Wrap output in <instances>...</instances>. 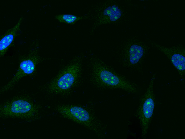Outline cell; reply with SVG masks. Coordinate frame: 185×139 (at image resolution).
<instances>
[{
	"mask_svg": "<svg viewBox=\"0 0 185 139\" xmlns=\"http://www.w3.org/2000/svg\"><path fill=\"white\" fill-rule=\"evenodd\" d=\"M88 18V16H79L71 14H60L55 16V18L60 22L71 25H73L79 20Z\"/></svg>",
	"mask_w": 185,
	"mask_h": 139,
	"instance_id": "8fae6325",
	"label": "cell"
},
{
	"mask_svg": "<svg viewBox=\"0 0 185 139\" xmlns=\"http://www.w3.org/2000/svg\"><path fill=\"white\" fill-rule=\"evenodd\" d=\"M92 67L94 77L100 83L129 92L136 91V86L134 83L114 74L98 62H94Z\"/></svg>",
	"mask_w": 185,
	"mask_h": 139,
	"instance_id": "7a4b0ae2",
	"label": "cell"
},
{
	"mask_svg": "<svg viewBox=\"0 0 185 139\" xmlns=\"http://www.w3.org/2000/svg\"><path fill=\"white\" fill-rule=\"evenodd\" d=\"M36 53L34 56L23 60L20 63L18 71L12 79L2 89L6 91L10 89L21 77L32 74L34 71L36 65L39 59Z\"/></svg>",
	"mask_w": 185,
	"mask_h": 139,
	"instance_id": "ba28073f",
	"label": "cell"
},
{
	"mask_svg": "<svg viewBox=\"0 0 185 139\" xmlns=\"http://www.w3.org/2000/svg\"><path fill=\"white\" fill-rule=\"evenodd\" d=\"M155 78V74H154L146 92L140 100L134 114L139 122L142 137L143 139L146 137L153 116L155 106L153 84Z\"/></svg>",
	"mask_w": 185,
	"mask_h": 139,
	"instance_id": "6da1fadb",
	"label": "cell"
},
{
	"mask_svg": "<svg viewBox=\"0 0 185 139\" xmlns=\"http://www.w3.org/2000/svg\"><path fill=\"white\" fill-rule=\"evenodd\" d=\"M151 44L163 52L170 59L176 68L183 81L185 73V57L184 49L181 47L167 48L151 42Z\"/></svg>",
	"mask_w": 185,
	"mask_h": 139,
	"instance_id": "5b68a950",
	"label": "cell"
},
{
	"mask_svg": "<svg viewBox=\"0 0 185 139\" xmlns=\"http://www.w3.org/2000/svg\"><path fill=\"white\" fill-rule=\"evenodd\" d=\"M81 64L76 61L67 66L53 82L51 89L56 92H63L70 88L77 79Z\"/></svg>",
	"mask_w": 185,
	"mask_h": 139,
	"instance_id": "3957f363",
	"label": "cell"
},
{
	"mask_svg": "<svg viewBox=\"0 0 185 139\" xmlns=\"http://www.w3.org/2000/svg\"><path fill=\"white\" fill-rule=\"evenodd\" d=\"M36 109L28 102L22 99L14 101L1 109V114L5 116H31Z\"/></svg>",
	"mask_w": 185,
	"mask_h": 139,
	"instance_id": "8992f818",
	"label": "cell"
},
{
	"mask_svg": "<svg viewBox=\"0 0 185 139\" xmlns=\"http://www.w3.org/2000/svg\"><path fill=\"white\" fill-rule=\"evenodd\" d=\"M58 110L63 116L92 129H95L94 121L89 113L84 108L76 106H63Z\"/></svg>",
	"mask_w": 185,
	"mask_h": 139,
	"instance_id": "277c9868",
	"label": "cell"
},
{
	"mask_svg": "<svg viewBox=\"0 0 185 139\" xmlns=\"http://www.w3.org/2000/svg\"><path fill=\"white\" fill-rule=\"evenodd\" d=\"M23 19L21 18L17 24L13 27L6 31L1 37L0 41V55L2 57L12 44L15 37L20 31L19 27Z\"/></svg>",
	"mask_w": 185,
	"mask_h": 139,
	"instance_id": "9c48e42d",
	"label": "cell"
},
{
	"mask_svg": "<svg viewBox=\"0 0 185 139\" xmlns=\"http://www.w3.org/2000/svg\"><path fill=\"white\" fill-rule=\"evenodd\" d=\"M121 15V11L118 6L115 4L107 5L98 14L94 28L115 22L120 19Z\"/></svg>",
	"mask_w": 185,
	"mask_h": 139,
	"instance_id": "52a82bcc",
	"label": "cell"
},
{
	"mask_svg": "<svg viewBox=\"0 0 185 139\" xmlns=\"http://www.w3.org/2000/svg\"><path fill=\"white\" fill-rule=\"evenodd\" d=\"M144 53L143 48L136 44L132 45L129 50V60L130 63L135 64L138 63L142 57Z\"/></svg>",
	"mask_w": 185,
	"mask_h": 139,
	"instance_id": "30bf717a",
	"label": "cell"
}]
</instances>
